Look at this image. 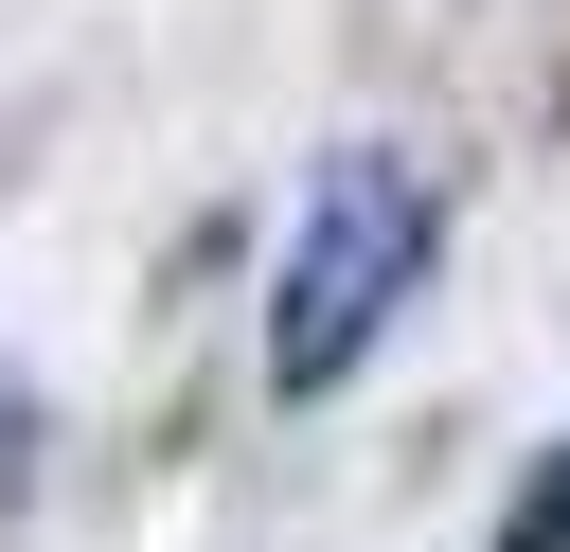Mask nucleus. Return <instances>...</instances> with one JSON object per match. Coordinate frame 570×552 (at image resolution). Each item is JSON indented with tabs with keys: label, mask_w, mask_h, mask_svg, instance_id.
I'll use <instances>...</instances> for the list:
<instances>
[{
	"label": "nucleus",
	"mask_w": 570,
	"mask_h": 552,
	"mask_svg": "<svg viewBox=\"0 0 570 552\" xmlns=\"http://www.w3.org/2000/svg\"><path fill=\"white\" fill-rule=\"evenodd\" d=\"M445 267V196L392 160V142H338L285 214V267H267V392H338Z\"/></svg>",
	"instance_id": "nucleus-1"
},
{
	"label": "nucleus",
	"mask_w": 570,
	"mask_h": 552,
	"mask_svg": "<svg viewBox=\"0 0 570 552\" xmlns=\"http://www.w3.org/2000/svg\"><path fill=\"white\" fill-rule=\"evenodd\" d=\"M499 552H570V427L534 445V481L499 499Z\"/></svg>",
	"instance_id": "nucleus-2"
}]
</instances>
